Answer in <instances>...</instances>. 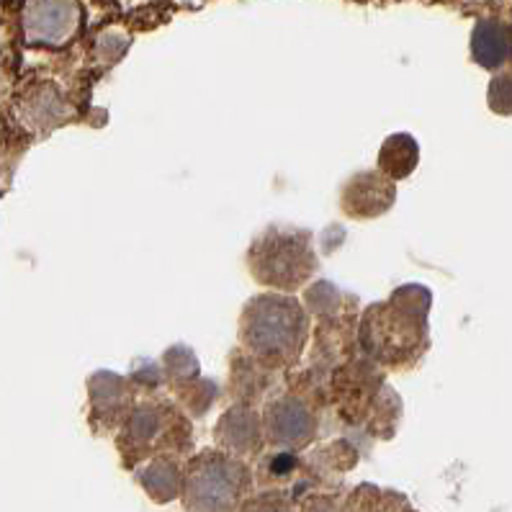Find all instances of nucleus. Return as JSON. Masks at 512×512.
Masks as SVG:
<instances>
[{"label":"nucleus","mask_w":512,"mask_h":512,"mask_svg":"<svg viewBox=\"0 0 512 512\" xmlns=\"http://www.w3.org/2000/svg\"><path fill=\"white\" fill-rule=\"evenodd\" d=\"M340 512H417L415 507L407 502L394 489H381L376 484H361L348 494V500L343 502Z\"/></svg>","instance_id":"16"},{"label":"nucleus","mask_w":512,"mask_h":512,"mask_svg":"<svg viewBox=\"0 0 512 512\" xmlns=\"http://www.w3.org/2000/svg\"><path fill=\"white\" fill-rule=\"evenodd\" d=\"M137 386L129 376L98 371L88 379V399H91V425L98 433L119 430L124 417L137 404Z\"/></svg>","instance_id":"8"},{"label":"nucleus","mask_w":512,"mask_h":512,"mask_svg":"<svg viewBox=\"0 0 512 512\" xmlns=\"http://www.w3.org/2000/svg\"><path fill=\"white\" fill-rule=\"evenodd\" d=\"M214 438L222 451L232 456H258L266 446V435H263V420H260L258 404L232 402L219 417Z\"/></svg>","instance_id":"10"},{"label":"nucleus","mask_w":512,"mask_h":512,"mask_svg":"<svg viewBox=\"0 0 512 512\" xmlns=\"http://www.w3.org/2000/svg\"><path fill=\"white\" fill-rule=\"evenodd\" d=\"M129 44H132V37H129L121 26H106V29L98 31L96 39H93V55H96V60L101 62V65L109 67L124 57Z\"/></svg>","instance_id":"20"},{"label":"nucleus","mask_w":512,"mask_h":512,"mask_svg":"<svg viewBox=\"0 0 512 512\" xmlns=\"http://www.w3.org/2000/svg\"><path fill=\"white\" fill-rule=\"evenodd\" d=\"M242 512H294V507H291V502L286 500L284 494L268 492L242 505Z\"/></svg>","instance_id":"24"},{"label":"nucleus","mask_w":512,"mask_h":512,"mask_svg":"<svg viewBox=\"0 0 512 512\" xmlns=\"http://www.w3.org/2000/svg\"><path fill=\"white\" fill-rule=\"evenodd\" d=\"M170 389L175 392L183 410H188L196 417H204L219 397V386L209 379H201V376H193V379L170 386Z\"/></svg>","instance_id":"17"},{"label":"nucleus","mask_w":512,"mask_h":512,"mask_svg":"<svg viewBox=\"0 0 512 512\" xmlns=\"http://www.w3.org/2000/svg\"><path fill=\"white\" fill-rule=\"evenodd\" d=\"M320 268L309 229L271 224L247 247V271L268 291L296 294L312 284Z\"/></svg>","instance_id":"3"},{"label":"nucleus","mask_w":512,"mask_h":512,"mask_svg":"<svg viewBox=\"0 0 512 512\" xmlns=\"http://www.w3.org/2000/svg\"><path fill=\"white\" fill-rule=\"evenodd\" d=\"M281 379H284V374L263 366L247 353H242L240 348L232 353V361H229V394H232L235 402L260 404L273 389L281 386Z\"/></svg>","instance_id":"11"},{"label":"nucleus","mask_w":512,"mask_h":512,"mask_svg":"<svg viewBox=\"0 0 512 512\" xmlns=\"http://www.w3.org/2000/svg\"><path fill=\"white\" fill-rule=\"evenodd\" d=\"M237 335L242 353L278 374H286L299 366L307 353L312 314L294 294L263 291L242 307Z\"/></svg>","instance_id":"2"},{"label":"nucleus","mask_w":512,"mask_h":512,"mask_svg":"<svg viewBox=\"0 0 512 512\" xmlns=\"http://www.w3.org/2000/svg\"><path fill=\"white\" fill-rule=\"evenodd\" d=\"M320 410V404L291 384L273 389L260 407L266 446L294 453L312 446L314 438L320 435Z\"/></svg>","instance_id":"6"},{"label":"nucleus","mask_w":512,"mask_h":512,"mask_svg":"<svg viewBox=\"0 0 512 512\" xmlns=\"http://www.w3.org/2000/svg\"><path fill=\"white\" fill-rule=\"evenodd\" d=\"M397 201V183L379 170H361L350 175L340 191V209L348 219H379Z\"/></svg>","instance_id":"9"},{"label":"nucleus","mask_w":512,"mask_h":512,"mask_svg":"<svg viewBox=\"0 0 512 512\" xmlns=\"http://www.w3.org/2000/svg\"><path fill=\"white\" fill-rule=\"evenodd\" d=\"M296 469H299V456L294 451H281V448H276V453L266 456V461H263V474L271 476V479H286Z\"/></svg>","instance_id":"23"},{"label":"nucleus","mask_w":512,"mask_h":512,"mask_svg":"<svg viewBox=\"0 0 512 512\" xmlns=\"http://www.w3.org/2000/svg\"><path fill=\"white\" fill-rule=\"evenodd\" d=\"M193 428L181 404L163 397L137 402L116 430V448L127 466H142L160 453L191 451Z\"/></svg>","instance_id":"4"},{"label":"nucleus","mask_w":512,"mask_h":512,"mask_svg":"<svg viewBox=\"0 0 512 512\" xmlns=\"http://www.w3.org/2000/svg\"><path fill=\"white\" fill-rule=\"evenodd\" d=\"M152 3H160V0H119V6L124 8V11H129V8L152 6Z\"/></svg>","instance_id":"25"},{"label":"nucleus","mask_w":512,"mask_h":512,"mask_svg":"<svg viewBox=\"0 0 512 512\" xmlns=\"http://www.w3.org/2000/svg\"><path fill=\"white\" fill-rule=\"evenodd\" d=\"M160 366H163L168 386L183 384V381L199 376V361H196L193 350L186 348V345H173V348L165 350Z\"/></svg>","instance_id":"19"},{"label":"nucleus","mask_w":512,"mask_h":512,"mask_svg":"<svg viewBox=\"0 0 512 512\" xmlns=\"http://www.w3.org/2000/svg\"><path fill=\"white\" fill-rule=\"evenodd\" d=\"M433 294L420 284L399 286L386 302H374L358 317V353L384 371H410L430 348L428 314Z\"/></svg>","instance_id":"1"},{"label":"nucleus","mask_w":512,"mask_h":512,"mask_svg":"<svg viewBox=\"0 0 512 512\" xmlns=\"http://www.w3.org/2000/svg\"><path fill=\"white\" fill-rule=\"evenodd\" d=\"M487 103L494 114L512 116V67L494 73L487 88Z\"/></svg>","instance_id":"21"},{"label":"nucleus","mask_w":512,"mask_h":512,"mask_svg":"<svg viewBox=\"0 0 512 512\" xmlns=\"http://www.w3.org/2000/svg\"><path fill=\"white\" fill-rule=\"evenodd\" d=\"M471 57L489 73H500L512 62V29L500 19H482L471 37Z\"/></svg>","instance_id":"12"},{"label":"nucleus","mask_w":512,"mask_h":512,"mask_svg":"<svg viewBox=\"0 0 512 512\" xmlns=\"http://www.w3.org/2000/svg\"><path fill=\"white\" fill-rule=\"evenodd\" d=\"M70 111H73L70 109V103H67L65 96H62L57 88H52V85L42 88V91L34 96V101H31V106H29L31 121L42 124L44 129L60 127L62 121L70 119Z\"/></svg>","instance_id":"18"},{"label":"nucleus","mask_w":512,"mask_h":512,"mask_svg":"<svg viewBox=\"0 0 512 512\" xmlns=\"http://www.w3.org/2000/svg\"><path fill=\"white\" fill-rule=\"evenodd\" d=\"M253 487V471L240 456L204 448L183 466L186 512H237Z\"/></svg>","instance_id":"5"},{"label":"nucleus","mask_w":512,"mask_h":512,"mask_svg":"<svg viewBox=\"0 0 512 512\" xmlns=\"http://www.w3.org/2000/svg\"><path fill=\"white\" fill-rule=\"evenodd\" d=\"M137 479L145 492L157 502H170L181 494L183 487V464L178 453H160L147 458V464L137 469Z\"/></svg>","instance_id":"13"},{"label":"nucleus","mask_w":512,"mask_h":512,"mask_svg":"<svg viewBox=\"0 0 512 512\" xmlns=\"http://www.w3.org/2000/svg\"><path fill=\"white\" fill-rule=\"evenodd\" d=\"M417 163H420V145H417V139L407 132H397L384 139L376 170L397 183L402 178H410L415 173Z\"/></svg>","instance_id":"14"},{"label":"nucleus","mask_w":512,"mask_h":512,"mask_svg":"<svg viewBox=\"0 0 512 512\" xmlns=\"http://www.w3.org/2000/svg\"><path fill=\"white\" fill-rule=\"evenodd\" d=\"M83 8L78 0H26V39L42 47H65L78 37Z\"/></svg>","instance_id":"7"},{"label":"nucleus","mask_w":512,"mask_h":512,"mask_svg":"<svg viewBox=\"0 0 512 512\" xmlns=\"http://www.w3.org/2000/svg\"><path fill=\"white\" fill-rule=\"evenodd\" d=\"M132 384L137 386V392H145V394H155L157 389H163L168 381H165V371L163 366H157L152 361H142L137 368H134V374L129 376Z\"/></svg>","instance_id":"22"},{"label":"nucleus","mask_w":512,"mask_h":512,"mask_svg":"<svg viewBox=\"0 0 512 512\" xmlns=\"http://www.w3.org/2000/svg\"><path fill=\"white\" fill-rule=\"evenodd\" d=\"M304 307L317 322L343 317V314H358L356 296L345 294L332 281H314L304 286Z\"/></svg>","instance_id":"15"}]
</instances>
